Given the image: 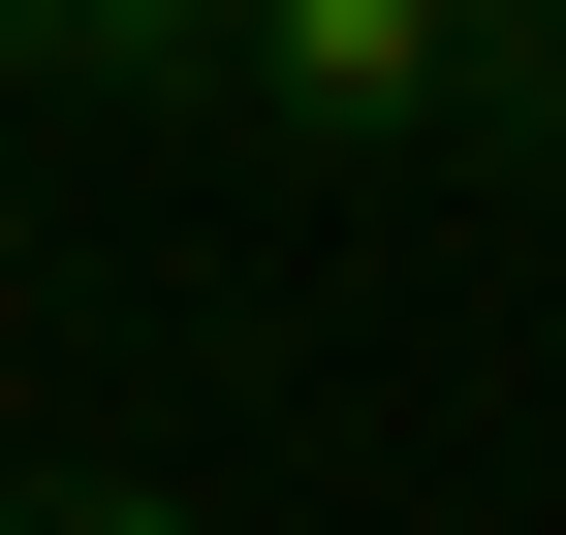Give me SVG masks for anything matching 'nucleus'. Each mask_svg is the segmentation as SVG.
<instances>
[{
    "instance_id": "7ed1b4c3",
    "label": "nucleus",
    "mask_w": 566,
    "mask_h": 535,
    "mask_svg": "<svg viewBox=\"0 0 566 535\" xmlns=\"http://www.w3.org/2000/svg\"><path fill=\"white\" fill-rule=\"evenodd\" d=\"M0 535H189V504H126V473H0Z\"/></svg>"
},
{
    "instance_id": "f03ea898",
    "label": "nucleus",
    "mask_w": 566,
    "mask_h": 535,
    "mask_svg": "<svg viewBox=\"0 0 566 535\" xmlns=\"http://www.w3.org/2000/svg\"><path fill=\"white\" fill-rule=\"evenodd\" d=\"M32 63H63V95H189V32H158V0H0V95H32Z\"/></svg>"
},
{
    "instance_id": "20e7f679",
    "label": "nucleus",
    "mask_w": 566,
    "mask_h": 535,
    "mask_svg": "<svg viewBox=\"0 0 566 535\" xmlns=\"http://www.w3.org/2000/svg\"><path fill=\"white\" fill-rule=\"evenodd\" d=\"M158 32H189V95H221V0H158Z\"/></svg>"
},
{
    "instance_id": "f257e3e1",
    "label": "nucleus",
    "mask_w": 566,
    "mask_h": 535,
    "mask_svg": "<svg viewBox=\"0 0 566 535\" xmlns=\"http://www.w3.org/2000/svg\"><path fill=\"white\" fill-rule=\"evenodd\" d=\"M221 95L283 158H441V126L566 158V0H221Z\"/></svg>"
}]
</instances>
